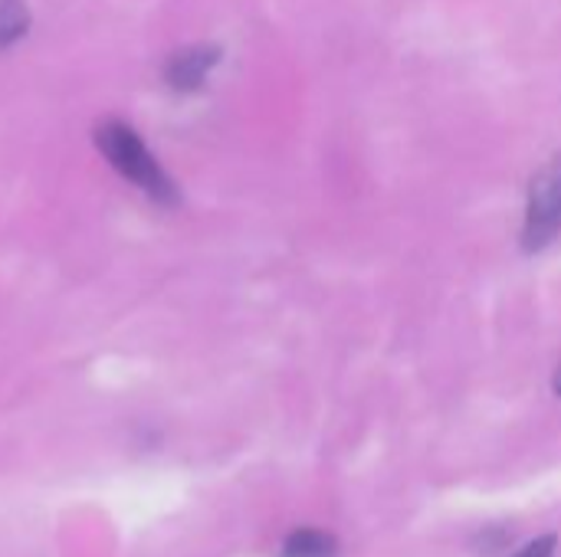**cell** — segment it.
<instances>
[{
    "instance_id": "6da1fadb",
    "label": "cell",
    "mask_w": 561,
    "mask_h": 557,
    "mask_svg": "<svg viewBox=\"0 0 561 557\" xmlns=\"http://www.w3.org/2000/svg\"><path fill=\"white\" fill-rule=\"evenodd\" d=\"M95 144L108 158V164L118 174H125L128 181H135L148 197H154L158 204H174L178 200V190H174L171 177L161 171V164L141 144L135 128H128L125 121L108 118V121L95 125Z\"/></svg>"
},
{
    "instance_id": "7a4b0ae2",
    "label": "cell",
    "mask_w": 561,
    "mask_h": 557,
    "mask_svg": "<svg viewBox=\"0 0 561 557\" xmlns=\"http://www.w3.org/2000/svg\"><path fill=\"white\" fill-rule=\"evenodd\" d=\"M561 233V154L546 161L533 184L526 200V223H523V250L539 253Z\"/></svg>"
},
{
    "instance_id": "3957f363",
    "label": "cell",
    "mask_w": 561,
    "mask_h": 557,
    "mask_svg": "<svg viewBox=\"0 0 561 557\" xmlns=\"http://www.w3.org/2000/svg\"><path fill=\"white\" fill-rule=\"evenodd\" d=\"M217 59H220L217 46H187V49H181V53H174L168 59L164 76H168V82L174 89L191 92V89H197L207 79V72L217 66Z\"/></svg>"
},
{
    "instance_id": "277c9868",
    "label": "cell",
    "mask_w": 561,
    "mask_h": 557,
    "mask_svg": "<svg viewBox=\"0 0 561 557\" xmlns=\"http://www.w3.org/2000/svg\"><path fill=\"white\" fill-rule=\"evenodd\" d=\"M283 557H339V542L319 529H299L283 542Z\"/></svg>"
},
{
    "instance_id": "5b68a950",
    "label": "cell",
    "mask_w": 561,
    "mask_h": 557,
    "mask_svg": "<svg viewBox=\"0 0 561 557\" xmlns=\"http://www.w3.org/2000/svg\"><path fill=\"white\" fill-rule=\"evenodd\" d=\"M30 26V10L23 0H0V49L13 46Z\"/></svg>"
},
{
    "instance_id": "8992f818",
    "label": "cell",
    "mask_w": 561,
    "mask_h": 557,
    "mask_svg": "<svg viewBox=\"0 0 561 557\" xmlns=\"http://www.w3.org/2000/svg\"><path fill=\"white\" fill-rule=\"evenodd\" d=\"M556 555V535H546V538H536L533 545H526L516 557H552Z\"/></svg>"
},
{
    "instance_id": "52a82bcc",
    "label": "cell",
    "mask_w": 561,
    "mask_h": 557,
    "mask_svg": "<svg viewBox=\"0 0 561 557\" xmlns=\"http://www.w3.org/2000/svg\"><path fill=\"white\" fill-rule=\"evenodd\" d=\"M552 387H556V394H561V364H559V371H556V381H552Z\"/></svg>"
}]
</instances>
